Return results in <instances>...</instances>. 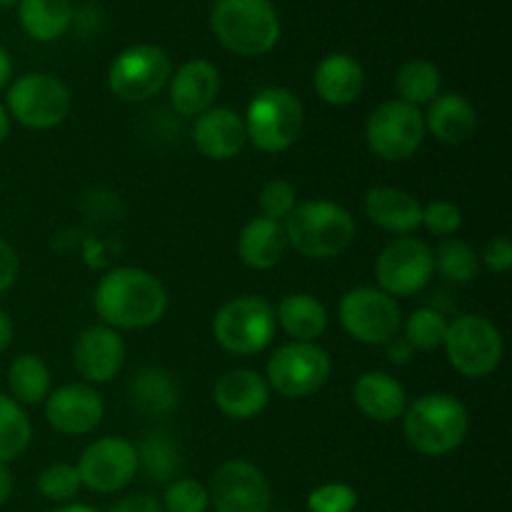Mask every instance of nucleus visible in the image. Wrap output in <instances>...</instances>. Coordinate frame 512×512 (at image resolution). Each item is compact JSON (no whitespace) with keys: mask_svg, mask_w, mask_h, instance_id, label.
Listing matches in <instances>:
<instances>
[{"mask_svg":"<svg viewBox=\"0 0 512 512\" xmlns=\"http://www.w3.org/2000/svg\"><path fill=\"white\" fill-rule=\"evenodd\" d=\"M95 313L113 330H143L168 310V290L153 273L140 268H113L100 278L93 295Z\"/></svg>","mask_w":512,"mask_h":512,"instance_id":"1","label":"nucleus"},{"mask_svg":"<svg viewBox=\"0 0 512 512\" xmlns=\"http://www.w3.org/2000/svg\"><path fill=\"white\" fill-rule=\"evenodd\" d=\"M468 430V408L448 393L420 395L403 413L405 440L428 458H443L458 450L468 438Z\"/></svg>","mask_w":512,"mask_h":512,"instance_id":"2","label":"nucleus"},{"mask_svg":"<svg viewBox=\"0 0 512 512\" xmlns=\"http://www.w3.org/2000/svg\"><path fill=\"white\" fill-rule=\"evenodd\" d=\"M283 228L288 248L315 260L338 258L355 240L353 215L330 200L295 205L293 213L283 220Z\"/></svg>","mask_w":512,"mask_h":512,"instance_id":"3","label":"nucleus"},{"mask_svg":"<svg viewBox=\"0 0 512 512\" xmlns=\"http://www.w3.org/2000/svg\"><path fill=\"white\" fill-rule=\"evenodd\" d=\"M210 25L230 53L245 58L265 55L280 38L278 10L270 0H218Z\"/></svg>","mask_w":512,"mask_h":512,"instance_id":"4","label":"nucleus"},{"mask_svg":"<svg viewBox=\"0 0 512 512\" xmlns=\"http://www.w3.org/2000/svg\"><path fill=\"white\" fill-rule=\"evenodd\" d=\"M303 103L288 88H263L245 110V135L263 153H283L303 133Z\"/></svg>","mask_w":512,"mask_h":512,"instance_id":"5","label":"nucleus"},{"mask_svg":"<svg viewBox=\"0 0 512 512\" xmlns=\"http://www.w3.org/2000/svg\"><path fill=\"white\" fill-rule=\"evenodd\" d=\"M5 110L10 120L30 130H50L70 115L68 85L50 73H25L8 85Z\"/></svg>","mask_w":512,"mask_h":512,"instance_id":"6","label":"nucleus"},{"mask_svg":"<svg viewBox=\"0 0 512 512\" xmlns=\"http://www.w3.org/2000/svg\"><path fill=\"white\" fill-rule=\"evenodd\" d=\"M275 310L258 295L228 300L213 318V335L223 350L233 355H255L275 338Z\"/></svg>","mask_w":512,"mask_h":512,"instance_id":"7","label":"nucleus"},{"mask_svg":"<svg viewBox=\"0 0 512 512\" xmlns=\"http://www.w3.org/2000/svg\"><path fill=\"white\" fill-rule=\"evenodd\" d=\"M450 365L465 378H488L503 360V335L483 315H460L448 325L443 343Z\"/></svg>","mask_w":512,"mask_h":512,"instance_id":"8","label":"nucleus"},{"mask_svg":"<svg viewBox=\"0 0 512 512\" xmlns=\"http://www.w3.org/2000/svg\"><path fill=\"white\" fill-rule=\"evenodd\" d=\"M333 373V360L328 350L315 343H285L280 345L268 360V380L270 388L283 398H310L318 393Z\"/></svg>","mask_w":512,"mask_h":512,"instance_id":"9","label":"nucleus"},{"mask_svg":"<svg viewBox=\"0 0 512 512\" xmlns=\"http://www.w3.org/2000/svg\"><path fill=\"white\" fill-rule=\"evenodd\" d=\"M425 135L428 130H425L423 110L403 100H388L378 105L365 123L368 148L390 163L413 158L423 145Z\"/></svg>","mask_w":512,"mask_h":512,"instance_id":"10","label":"nucleus"},{"mask_svg":"<svg viewBox=\"0 0 512 512\" xmlns=\"http://www.w3.org/2000/svg\"><path fill=\"white\" fill-rule=\"evenodd\" d=\"M338 315L345 333L363 345H385L403 325L398 300L370 285L348 290L340 300Z\"/></svg>","mask_w":512,"mask_h":512,"instance_id":"11","label":"nucleus"},{"mask_svg":"<svg viewBox=\"0 0 512 512\" xmlns=\"http://www.w3.org/2000/svg\"><path fill=\"white\" fill-rule=\"evenodd\" d=\"M173 65L158 45H133L108 68V88L125 103H143L170 83Z\"/></svg>","mask_w":512,"mask_h":512,"instance_id":"12","label":"nucleus"},{"mask_svg":"<svg viewBox=\"0 0 512 512\" xmlns=\"http://www.w3.org/2000/svg\"><path fill=\"white\" fill-rule=\"evenodd\" d=\"M435 273L433 250L418 238H395L383 248L375 263V275L383 293L408 298L420 293Z\"/></svg>","mask_w":512,"mask_h":512,"instance_id":"13","label":"nucleus"},{"mask_svg":"<svg viewBox=\"0 0 512 512\" xmlns=\"http://www.w3.org/2000/svg\"><path fill=\"white\" fill-rule=\"evenodd\" d=\"M75 468L83 488L100 495L118 493L138 475V453L125 438H100L83 450Z\"/></svg>","mask_w":512,"mask_h":512,"instance_id":"14","label":"nucleus"},{"mask_svg":"<svg viewBox=\"0 0 512 512\" xmlns=\"http://www.w3.org/2000/svg\"><path fill=\"white\" fill-rule=\"evenodd\" d=\"M208 493L215 512H270L273 503L268 478L248 460H228L220 465Z\"/></svg>","mask_w":512,"mask_h":512,"instance_id":"15","label":"nucleus"},{"mask_svg":"<svg viewBox=\"0 0 512 512\" xmlns=\"http://www.w3.org/2000/svg\"><path fill=\"white\" fill-rule=\"evenodd\" d=\"M105 415L103 398L88 383L60 385L45 398V420L63 435L93 433Z\"/></svg>","mask_w":512,"mask_h":512,"instance_id":"16","label":"nucleus"},{"mask_svg":"<svg viewBox=\"0 0 512 512\" xmlns=\"http://www.w3.org/2000/svg\"><path fill=\"white\" fill-rule=\"evenodd\" d=\"M73 363L88 385L110 383L125 363L123 338L108 325H90L75 340Z\"/></svg>","mask_w":512,"mask_h":512,"instance_id":"17","label":"nucleus"},{"mask_svg":"<svg viewBox=\"0 0 512 512\" xmlns=\"http://www.w3.org/2000/svg\"><path fill=\"white\" fill-rule=\"evenodd\" d=\"M218 90L220 73L210 60H188L170 75V103L185 118H198L213 108Z\"/></svg>","mask_w":512,"mask_h":512,"instance_id":"18","label":"nucleus"},{"mask_svg":"<svg viewBox=\"0 0 512 512\" xmlns=\"http://www.w3.org/2000/svg\"><path fill=\"white\" fill-rule=\"evenodd\" d=\"M213 400L223 415L233 420H250L270 403V385L260 373L235 368L220 375L213 388Z\"/></svg>","mask_w":512,"mask_h":512,"instance_id":"19","label":"nucleus"},{"mask_svg":"<svg viewBox=\"0 0 512 512\" xmlns=\"http://www.w3.org/2000/svg\"><path fill=\"white\" fill-rule=\"evenodd\" d=\"M195 148L210 160H233L248 143L243 115L230 108H210L195 118Z\"/></svg>","mask_w":512,"mask_h":512,"instance_id":"20","label":"nucleus"},{"mask_svg":"<svg viewBox=\"0 0 512 512\" xmlns=\"http://www.w3.org/2000/svg\"><path fill=\"white\" fill-rule=\"evenodd\" d=\"M353 400L365 418L375 423H393L403 418L408 408V393L403 385L383 370H370L363 373L353 385Z\"/></svg>","mask_w":512,"mask_h":512,"instance_id":"21","label":"nucleus"},{"mask_svg":"<svg viewBox=\"0 0 512 512\" xmlns=\"http://www.w3.org/2000/svg\"><path fill=\"white\" fill-rule=\"evenodd\" d=\"M365 215L373 225L395 235H410L423 223V205L405 190L378 185L365 195Z\"/></svg>","mask_w":512,"mask_h":512,"instance_id":"22","label":"nucleus"},{"mask_svg":"<svg viewBox=\"0 0 512 512\" xmlns=\"http://www.w3.org/2000/svg\"><path fill=\"white\" fill-rule=\"evenodd\" d=\"M425 130L445 145L468 143L478 130V113L473 103L460 93H443L428 103Z\"/></svg>","mask_w":512,"mask_h":512,"instance_id":"23","label":"nucleus"},{"mask_svg":"<svg viewBox=\"0 0 512 512\" xmlns=\"http://www.w3.org/2000/svg\"><path fill=\"white\" fill-rule=\"evenodd\" d=\"M315 93L328 105H350L363 95L365 70L353 55L330 53L315 68Z\"/></svg>","mask_w":512,"mask_h":512,"instance_id":"24","label":"nucleus"},{"mask_svg":"<svg viewBox=\"0 0 512 512\" xmlns=\"http://www.w3.org/2000/svg\"><path fill=\"white\" fill-rule=\"evenodd\" d=\"M288 253L283 223L270 218H253L238 235V255L250 270H270Z\"/></svg>","mask_w":512,"mask_h":512,"instance_id":"25","label":"nucleus"},{"mask_svg":"<svg viewBox=\"0 0 512 512\" xmlns=\"http://www.w3.org/2000/svg\"><path fill=\"white\" fill-rule=\"evenodd\" d=\"M130 400L145 418H168L178 410L180 388L168 370L148 365L135 373L130 383Z\"/></svg>","mask_w":512,"mask_h":512,"instance_id":"26","label":"nucleus"},{"mask_svg":"<svg viewBox=\"0 0 512 512\" xmlns=\"http://www.w3.org/2000/svg\"><path fill=\"white\" fill-rule=\"evenodd\" d=\"M275 323L283 325L285 333L298 343H315V338L328 330V310L315 295L293 293L278 303Z\"/></svg>","mask_w":512,"mask_h":512,"instance_id":"27","label":"nucleus"},{"mask_svg":"<svg viewBox=\"0 0 512 512\" xmlns=\"http://www.w3.org/2000/svg\"><path fill=\"white\" fill-rule=\"evenodd\" d=\"M20 25L38 43H50L68 33L73 23V0H20Z\"/></svg>","mask_w":512,"mask_h":512,"instance_id":"28","label":"nucleus"},{"mask_svg":"<svg viewBox=\"0 0 512 512\" xmlns=\"http://www.w3.org/2000/svg\"><path fill=\"white\" fill-rule=\"evenodd\" d=\"M10 398L20 405H40L50 395V370L43 358L23 353L8 368Z\"/></svg>","mask_w":512,"mask_h":512,"instance_id":"29","label":"nucleus"},{"mask_svg":"<svg viewBox=\"0 0 512 512\" xmlns=\"http://www.w3.org/2000/svg\"><path fill=\"white\" fill-rule=\"evenodd\" d=\"M138 470L153 483H170L180 473V448L170 435L150 433L135 445Z\"/></svg>","mask_w":512,"mask_h":512,"instance_id":"30","label":"nucleus"},{"mask_svg":"<svg viewBox=\"0 0 512 512\" xmlns=\"http://www.w3.org/2000/svg\"><path fill=\"white\" fill-rule=\"evenodd\" d=\"M440 85H443V78H440L438 65L423 58L408 60L395 75V90L400 95L398 100L415 105V108L438 98Z\"/></svg>","mask_w":512,"mask_h":512,"instance_id":"31","label":"nucleus"},{"mask_svg":"<svg viewBox=\"0 0 512 512\" xmlns=\"http://www.w3.org/2000/svg\"><path fill=\"white\" fill-rule=\"evenodd\" d=\"M33 440V425L23 405L8 393H0V463L20 458Z\"/></svg>","mask_w":512,"mask_h":512,"instance_id":"32","label":"nucleus"},{"mask_svg":"<svg viewBox=\"0 0 512 512\" xmlns=\"http://www.w3.org/2000/svg\"><path fill=\"white\" fill-rule=\"evenodd\" d=\"M435 270L450 283H473L480 273V255L463 240H445L433 255Z\"/></svg>","mask_w":512,"mask_h":512,"instance_id":"33","label":"nucleus"},{"mask_svg":"<svg viewBox=\"0 0 512 512\" xmlns=\"http://www.w3.org/2000/svg\"><path fill=\"white\" fill-rule=\"evenodd\" d=\"M450 320L435 308H418L405 320V340L413 350L443 348Z\"/></svg>","mask_w":512,"mask_h":512,"instance_id":"34","label":"nucleus"},{"mask_svg":"<svg viewBox=\"0 0 512 512\" xmlns=\"http://www.w3.org/2000/svg\"><path fill=\"white\" fill-rule=\"evenodd\" d=\"M80 488H83V483H80L78 468L70 463H53L38 475L40 495L50 503H73Z\"/></svg>","mask_w":512,"mask_h":512,"instance_id":"35","label":"nucleus"},{"mask_svg":"<svg viewBox=\"0 0 512 512\" xmlns=\"http://www.w3.org/2000/svg\"><path fill=\"white\" fill-rule=\"evenodd\" d=\"M210 493L203 483L193 478L173 480L165 490L163 510L165 512H208Z\"/></svg>","mask_w":512,"mask_h":512,"instance_id":"36","label":"nucleus"},{"mask_svg":"<svg viewBox=\"0 0 512 512\" xmlns=\"http://www.w3.org/2000/svg\"><path fill=\"white\" fill-rule=\"evenodd\" d=\"M258 205H260V213H263V218L283 223V220L293 213L295 205H298V195H295V188L288 183V180L275 178V180H268V183L263 185Z\"/></svg>","mask_w":512,"mask_h":512,"instance_id":"37","label":"nucleus"},{"mask_svg":"<svg viewBox=\"0 0 512 512\" xmlns=\"http://www.w3.org/2000/svg\"><path fill=\"white\" fill-rule=\"evenodd\" d=\"M358 493L348 483H325L308 495L310 512H353Z\"/></svg>","mask_w":512,"mask_h":512,"instance_id":"38","label":"nucleus"},{"mask_svg":"<svg viewBox=\"0 0 512 512\" xmlns=\"http://www.w3.org/2000/svg\"><path fill=\"white\" fill-rule=\"evenodd\" d=\"M420 225H425L433 235L448 238V235H455L460 230L463 213L450 200H433V203L423 205V223Z\"/></svg>","mask_w":512,"mask_h":512,"instance_id":"39","label":"nucleus"},{"mask_svg":"<svg viewBox=\"0 0 512 512\" xmlns=\"http://www.w3.org/2000/svg\"><path fill=\"white\" fill-rule=\"evenodd\" d=\"M480 263L493 273H508L512 268V243L508 235H495L488 245H485Z\"/></svg>","mask_w":512,"mask_h":512,"instance_id":"40","label":"nucleus"},{"mask_svg":"<svg viewBox=\"0 0 512 512\" xmlns=\"http://www.w3.org/2000/svg\"><path fill=\"white\" fill-rule=\"evenodd\" d=\"M18 280V253L8 240L0 238V295L8 293Z\"/></svg>","mask_w":512,"mask_h":512,"instance_id":"41","label":"nucleus"},{"mask_svg":"<svg viewBox=\"0 0 512 512\" xmlns=\"http://www.w3.org/2000/svg\"><path fill=\"white\" fill-rule=\"evenodd\" d=\"M110 512H165L163 503L153 498V495H128V498H120L118 503L110 508Z\"/></svg>","mask_w":512,"mask_h":512,"instance_id":"42","label":"nucleus"},{"mask_svg":"<svg viewBox=\"0 0 512 512\" xmlns=\"http://www.w3.org/2000/svg\"><path fill=\"white\" fill-rule=\"evenodd\" d=\"M413 353H415V350L410 348L408 340L398 338V335H395L393 340H388V343H385V355H388V360L393 365H408L410 360H413Z\"/></svg>","mask_w":512,"mask_h":512,"instance_id":"43","label":"nucleus"},{"mask_svg":"<svg viewBox=\"0 0 512 512\" xmlns=\"http://www.w3.org/2000/svg\"><path fill=\"white\" fill-rule=\"evenodd\" d=\"M10 343H13V320L0 308V353H5L10 348Z\"/></svg>","mask_w":512,"mask_h":512,"instance_id":"44","label":"nucleus"},{"mask_svg":"<svg viewBox=\"0 0 512 512\" xmlns=\"http://www.w3.org/2000/svg\"><path fill=\"white\" fill-rule=\"evenodd\" d=\"M13 495V473L5 463H0V505H5Z\"/></svg>","mask_w":512,"mask_h":512,"instance_id":"45","label":"nucleus"},{"mask_svg":"<svg viewBox=\"0 0 512 512\" xmlns=\"http://www.w3.org/2000/svg\"><path fill=\"white\" fill-rule=\"evenodd\" d=\"M10 78H13V58H10L8 50L0 45V90L8 88Z\"/></svg>","mask_w":512,"mask_h":512,"instance_id":"46","label":"nucleus"},{"mask_svg":"<svg viewBox=\"0 0 512 512\" xmlns=\"http://www.w3.org/2000/svg\"><path fill=\"white\" fill-rule=\"evenodd\" d=\"M10 125H13V120H10V115H8V110H5V105L0 103V145H3L5 140H8Z\"/></svg>","mask_w":512,"mask_h":512,"instance_id":"47","label":"nucleus"},{"mask_svg":"<svg viewBox=\"0 0 512 512\" xmlns=\"http://www.w3.org/2000/svg\"><path fill=\"white\" fill-rule=\"evenodd\" d=\"M55 512H100V510L90 508V505H83V503H68V505H63V508H58Z\"/></svg>","mask_w":512,"mask_h":512,"instance_id":"48","label":"nucleus"},{"mask_svg":"<svg viewBox=\"0 0 512 512\" xmlns=\"http://www.w3.org/2000/svg\"><path fill=\"white\" fill-rule=\"evenodd\" d=\"M20 0H0V10H8V8H13V5H18Z\"/></svg>","mask_w":512,"mask_h":512,"instance_id":"49","label":"nucleus"}]
</instances>
